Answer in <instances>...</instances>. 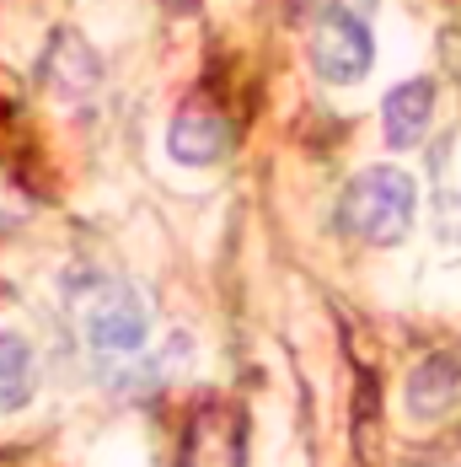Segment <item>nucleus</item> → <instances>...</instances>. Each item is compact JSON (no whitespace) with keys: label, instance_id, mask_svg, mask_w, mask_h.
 I'll use <instances>...</instances> for the list:
<instances>
[{"label":"nucleus","instance_id":"1","mask_svg":"<svg viewBox=\"0 0 461 467\" xmlns=\"http://www.w3.org/2000/svg\"><path fill=\"white\" fill-rule=\"evenodd\" d=\"M418 215V183L403 167H365L360 178H349L338 199V226L343 236L365 242V247H392L414 232Z\"/></svg>","mask_w":461,"mask_h":467},{"label":"nucleus","instance_id":"2","mask_svg":"<svg viewBox=\"0 0 461 467\" xmlns=\"http://www.w3.org/2000/svg\"><path fill=\"white\" fill-rule=\"evenodd\" d=\"M70 323L97 355H135L150 338V296L124 280H92L70 290Z\"/></svg>","mask_w":461,"mask_h":467},{"label":"nucleus","instance_id":"3","mask_svg":"<svg viewBox=\"0 0 461 467\" xmlns=\"http://www.w3.org/2000/svg\"><path fill=\"white\" fill-rule=\"evenodd\" d=\"M306 48H312V70L333 87L365 81L370 65H375V38H370V27L354 11H323Z\"/></svg>","mask_w":461,"mask_h":467},{"label":"nucleus","instance_id":"4","mask_svg":"<svg viewBox=\"0 0 461 467\" xmlns=\"http://www.w3.org/2000/svg\"><path fill=\"white\" fill-rule=\"evenodd\" d=\"M247 462V414L230 398H204L183 430L178 467H241Z\"/></svg>","mask_w":461,"mask_h":467},{"label":"nucleus","instance_id":"5","mask_svg":"<svg viewBox=\"0 0 461 467\" xmlns=\"http://www.w3.org/2000/svg\"><path fill=\"white\" fill-rule=\"evenodd\" d=\"M429 119H435V81L429 76L392 87L386 102H381V135H386L392 150H414L429 135Z\"/></svg>","mask_w":461,"mask_h":467},{"label":"nucleus","instance_id":"6","mask_svg":"<svg viewBox=\"0 0 461 467\" xmlns=\"http://www.w3.org/2000/svg\"><path fill=\"white\" fill-rule=\"evenodd\" d=\"M172 156L188 161V167H210V161H220L230 145V124L220 119V108H210V102H188L183 113L172 119Z\"/></svg>","mask_w":461,"mask_h":467},{"label":"nucleus","instance_id":"7","mask_svg":"<svg viewBox=\"0 0 461 467\" xmlns=\"http://www.w3.org/2000/svg\"><path fill=\"white\" fill-rule=\"evenodd\" d=\"M44 76H48V87H54V92H65V97L92 92V81H97V59H92V48L81 44L76 33H59V38L48 44Z\"/></svg>","mask_w":461,"mask_h":467},{"label":"nucleus","instance_id":"8","mask_svg":"<svg viewBox=\"0 0 461 467\" xmlns=\"http://www.w3.org/2000/svg\"><path fill=\"white\" fill-rule=\"evenodd\" d=\"M38 387V360L27 349V338L0 327V414H16Z\"/></svg>","mask_w":461,"mask_h":467},{"label":"nucleus","instance_id":"9","mask_svg":"<svg viewBox=\"0 0 461 467\" xmlns=\"http://www.w3.org/2000/svg\"><path fill=\"white\" fill-rule=\"evenodd\" d=\"M456 387H461V355L456 349H451V355H429L414 371V381H408V403H414V414H440Z\"/></svg>","mask_w":461,"mask_h":467},{"label":"nucleus","instance_id":"10","mask_svg":"<svg viewBox=\"0 0 461 467\" xmlns=\"http://www.w3.org/2000/svg\"><path fill=\"white\" fill-rule=\"evenodd\" d=\"M27 215H33V193H27V183H22L11 167H0V236L16 232Z\"/></svg>","mask_w":461,"mask_h":467},{"label":"nucleus","instance_id":"11","mask_svg":"<svg viewBox=\"0 0 461 467\" xmlns=\"http://www.w3.org/2000/svg\"><path fill=\"white\" fill-rule=\"evenodd\" d=\"M327 5H333V0H290L295 16H317V11H327Z\"/></svg>","mask_w":461,"mask_h":467},{"label":"nucleus","instance_id":"12","mask_svg":"<svg viewBox=\"0 0 461 467\" xmlns=\"http://www.w3.org/2000/svg\"><path fill=\"white\" fill-rule=\"evenodd\" d=\"M167 11H193V0H161Z\"/></svg>","mask_w":461,"mask_h":467}]
</instances>
